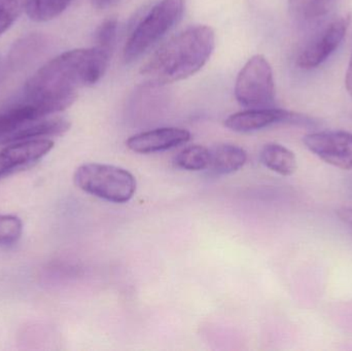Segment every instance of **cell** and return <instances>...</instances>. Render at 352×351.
I'll list each match as a JSON object with an SVG mask.
<instances>
[{
    "instance_id": "cell-1",
    "label": "cell",
    "mask_w": 352,
    "mask_h": 351,
    "mask_svg": "<svg viewBox=\"0 0 352 351\" xmlns=\"http://www.w3.org/2000/svg\"><path fill=\"white\" fill-rule=\"evenodd\" d=\"M214 31L206 25L190 27L162 45L142 66V76L152 87L173 84L199 71L212 55Z\"/></svg>"
},
{
    "instance_id": "cell-2",
    "label": "cell",
    "mask_w": 352,
    "mask_h": 351,
    "mask_svg": "<svg viewBox=\"0 0 352 351\" xmlns=\"http://www.w3.org/2000/svg\"><path fill=\"white\" fill-rule=\"evenodd\" d=\"M109 54L98 47L65 52L43 66L26 84L56 94L78 95V89L104 76Z\"/></svg>"
},
{
    "instance_id": "cell-3",
    "label": "cell",
    "mask_w": 352,
    "mask_h": 351,
    "mask_svg": "<svg viewBox=\"0 0 352 351\" xmlns=\"http://www.w3.org/2000/svg\"><path fill=\"white\" fill-rule=\"evenodd\" d=\"M74 183L82 191L113 203H125L136 192V179L126 169L113 165L88 163L76 169Z\"/></svg>"
},
{
    "instance_id": "cell-4",
    "label": "cell",
    "mask_w": 352,
    "mask_h": 351,
    "mask_svg": "<svg viewBox=\"0 0 352 351\" xmlns=\"http://www.w3.org/2000/svg\"><path fill=\"white\" fill-rule=\"evenodd\" d=\"M184 0H161L138 23L124 47L126 63L133 62L163 38L182 20Z\"/></svg>"
},
{
    "instance_id": "cell-5",
    "label": "cell",
    "mask_w": 352,
    "mask_h": 351,
    "mask_svg": "<svg viewBox=\"0 0 352 351\" xmlns=\"http://www.w3.org/2000/svg\"><path fill=\"white\" fill-rule=\"evenodd\" d=\"M235 97L248 109L275 107L273 70L264 56H254L240 70L236 80Z\"/></svg>"
},
{
    "instance_id": "cell-6",
    "label": "cell",
    "mask_w": 352,
    "mask_h": 351,
    "mask_svg": "<svg viewBox=\"0 0 352 351\" xmlns=\"http://www.w3.org/2000/svg\"><path fill=\"white\" fill-rule=\"evenodd\" d=\"M351 16L332 21L314 35L300 53L297 64L302 69H314L322 65L338 49L346 35Z\"/></svg>"
},
{
    "instance_id": "cell-7",
    "label": "cell",
    "mask_w": 352,
    "mask_h": 351,
    "mask_svg": "<svg viewBox=\"0 0 352 351\" xmlns=\"http://www.w3.org/2000/svg\"><path fill=\"white\" fill-rule=\"evenodd\" d=\"M303 142L320 160L343 170H352V133L316 132L304 136Z\"/></svg>"
},
{
    "instance_id": "cell-8",
    "label": "cell",
    "mask_w": 352,
    "mask_h": 351,
    "mask_svg": "<svg viewBox=\"0 0 352 351\" xmlns=\"http://www.w3.org/2000/svg\"><path fill=\"white\" fill-rule=\"evenodd\" d=\"M54 142L47 138L12 142L0 150V179L41 160L51 152Z\"/></svg>"
},
{
    "instance_id": "cell-9",
    "label": "cell",
    "mask_w": 352,
    "mask_h": 351,
    "mask_svg": "<svg viewBox=\"0 0 352 351\" xmlns=\"http://www.w3.org/2000/svg\"><path fill=\"white\" fill-rule=\"evenodd\" d=\"M301 121V117L297 113L285 109H248L230 115L226 120V127L232 131L248 133V132L256 131L263 128L269 127L279 123H298Z\"/></svg>"
},
{
    "instance_id": "cell-10",
    "label": "cell",
    "mask_w": 352,
    "mask_h": 351,
    "mask_svg": "<svg viewBox=\"0 0 352 351\" xmlns=\"http://www.w3.org/2000/svg\"><path fill=\"white\" fill-rule=\"evenodd\" d=\"M190 139V133L186 129L166 127L136 134L127 140L128 148L138 154L162 152L182 146Z\"/></svg>"
},
{
    "instance_id": "cell-11",
    "label": "cell",
    "mask_w": 352,
    "mask_h": 351,
    "mask_svg": "<svg viewBox=\"0 0 352 351\" xmlns=\"http://www.w3.org/2000/svg\"><path fill=\"white\" fill-rule=\"evenodd\" d=\"M70 122L64 117H43L23 126L8 137L2 139L3 144L22 141V140L39 139L45 136H59L70 129Z\"/></svg>"
},
{
    "instance_id": "cell-12",
    "label": "cell",
    "mask_w": 352,
    "mask_h": 351,
    "mask_svg": "<svg viewBox=\"0 0 352 351\" xmlns=\"http://www.w3.org/2000/svg\"><path fill=\"white\" fill-rule=\"evenodd\" d=\"M248 160L243 148L234 144H219L209 150L208 170L217 175L239 170Z\"/></svg>"
},
{
    "instance_id": "cell-13",
    "label": "cell",
    "mask_w": 352,
    "mask_h": 351,
    "mask_svg": "<svg viewBox=\"0 0 352 351\" xmlns=\"http://www.w3.org/2000/svg\"><path fill=\"white\" fill-rule=\"evenodd\" d=\"M260 158L267 168L283 177H289L297 170L295 154L281 144H266L261 150Z\"/></svg>"
},
{
    "instance_id": "cell-14",
    "label": "cell",
    "mask_w": 352,
    "mask_h": 351,
    "mask_svg": "<svg viewBox=\"0 0 352 351\" xmlns=\"http://www.w3.org/2000/svg\"><path fill=\"white\" fill-rule=\"evenodd\" d=\"M335 3L336 0H289L293 16L304 22L324 18L332 10Z\"/></svg>"
},
{
    "instance_id": "cell-15",
    "label": "cell",
    "mask_w": 352,
    "mask_h": 351,
    "mask_svg": "<svg viewBox=\"0 0 352 351\" xmlns=\"http://www.w3.org/2000/svg\"><path fill=\"white\" fill-rule=\"evenodd\" d=\"M72 0H26L27 16L34 22H47L62 14Z\"/></svg>"
},
{
    "instance_id": "cell-16",
    "label": "cell",
    "mask_w": 352,
    "mask_h": 351,
    "mask_svg": "<svg viewBox=\"0 0 352 351\" xmlns=\"http://www.w3.org/2000/svg\"><path fill=\"white\" fill-rule=\"evenodd\" d=\"M178 168L188 171H199L208 168L209 150L202 146H190L182 150L175 157Z\"/></svg>"
},
{
    "instance_id": "cell-17",
    "label": "cell",
    "mask_w": 352,
    "mask_h": 351,
    "mask_svg": "<svg viewBox=\"0 0 352 351\" xmlns=\"http://www.w3.org/2000/svg\"><path fill=\"white\" fill-rule=\"evenodd\" d=\"M23 232L22 220L12 214H0V247L14 245Z\"/></svg>"
},
{
    "instance_id": "cell-18",
    "label": "cell",
    "mask_w": 352,
    "mask_h": 351,
    "mask_svg": "<svg viewBox=\"0 0 352 351\" xmlns=\"http://www.w3.org/2000/svg\"><path fill=\"white\" fill-rule=\"evenodd\" d=\"M26 0H0V35L16 22L25 10Z\"/></svg>"
},
{
    "instance_id": "cell-19",
    "label": "cell",
    "mask_w": 352,
    "mask_h": 351,
    "mask_svg": "<svg viewBox=\"0 0 352 351\" xmlns=\"http://www.w3.org/2000/svg\"><path fill=\"white\" fill-rule=\"evenodd\" d=\"M118 21L117 19H107L98 27L95 35L96 47L107 52L111 55L117 38Z\"/></svg>"
},
{
    "instance_id": "cell-20",
    "label": "cell",
    "mask_w": 352,
    "mask_h": 351,
    "mask_svg": "<svg viewBox=\"0 0 352 351\" xmlns=\"http://www.w3.org/2000/svg\"><path fill=\"white\" fill-rule=\"evenodd\" d=\"M336 214L340 218L341 222L344 223L352 229V207L339 208Z\"/></svg>"
},
{
    "instance_id": "cell-21",
    "label": "cell",
    "mask_w": 352,
    "mask_h": 351,
    "mask_svg": "<svg viewBox=\"0 0 352 351\" xmlns=\"http://www.w3.org/2000/svg\"><path fill=\"white\" fill-rule=\"evenodd\" d=\"M345 86H346L347 92L352 98V54L349 59V66H347L346 74H345Z\"/></svg>"
},
{
    "instance_id": "cell-22",
    "label": "cell",
    "mask_w": 352,
    "mask_h": 351,
    "mask_svg": "<svg viewBox=\"0 0 352 351\" xmlns=\"http://www.w3.org/2000/svg\"><path fill=\"white\" fill-rule=\"evenodd\" d=\"M118 0H91L93 5L97 8H107L109 6L113 5V3H116Z\"/></svg>"
},
{
    "instance_id": "cell-23",
    "label": "cell",
    "mask_w": 352,
    "mask_h": 351,
    "mask_svg": "<svg viewBox=\"0 0 352 351\" xmlns=\"http://www.w3.org/2000/svg\"><path fill=\"white\" fill-rule=\"evenodd\" d=\"M6 66H4L3 60L0 57V84H1L2 80H3L4 76H6Z\"/></svg>"
}]
</instances>
